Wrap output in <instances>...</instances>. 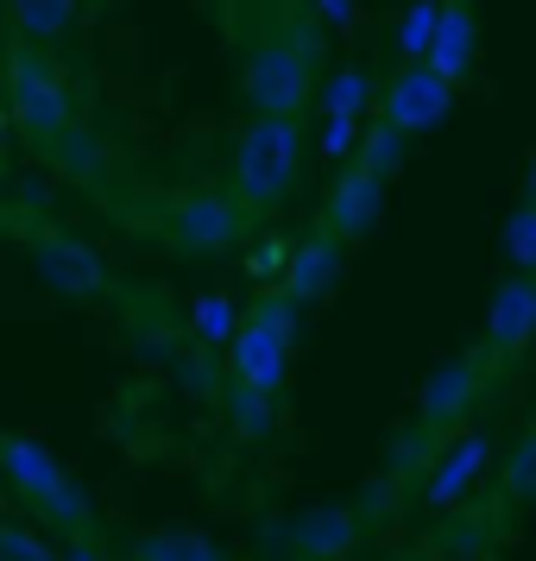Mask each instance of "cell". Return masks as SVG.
I'll use <instances>...</instances> for the list:
<instances>
[{
    "instance_id": "5b68a950",
    "label": "cell",
    "mask_w": 536,
    "mask_h": 561,
    "mask_svg": "<svg viewBox=\"0 0 536 561\" xmlns=\"http://www.w3.org/2000/svg\"><path fill=\"white\" fill-rule=\"evenodd\" d=\"M164 233L178 253H196V259H215L247 240V208L233 203L228 190H183L171 215H164Z\"/></svg>"
},
{
    "instance_id": "d6986e66",
    "label": "cell",
    "mask_w": 536,
    "mask_h": 561,
    "mask_svg": "<svg viewBox=\"0 0 536 561\" xmlns=\"http://www.w3.org/2000/svg\"><path fill=\"white\" fill-rule=\"evenodd\" d=\"M38 524H52L64 542H70V536H95V499L77 485V473H70V480H64L52 499L38 505Z\"/></svg>"
},
{
    "instance_id": "9a60e30c",
    "label": "cell",
    "mask_w": 536,
    "mask_h": 561,
    "mask_svg": "<svg viewBox=\"0 0 536 561\" xmlns=\"http://www.w3.org/2000/svg\"><path fill=\"white\" fill-rule=\"evenodd\" d=\"M354 542H360V511L354 505H316L290 524L297 561H341Z\"/></svg>"
},
{
    "instance_id": "8fae6325",
    "label": "cell",
    "mask_w": 536,
    "mask_h": 561,
    "mask_svg": "<svg viewBox=\"0 0 536 561\" xmlns=\"http://www.w3.org/2000/svg\"><path fill=\"white\" fill-rule=\"evenodd\" d=\"M0 480H7V492L26 511H38L70 473H64V460L38 435H0Z\"/></svg>"
},
{
    "instance_id": "5bb4252c",
    "label": "cell",
    "mask_w": 536,
    "mask_h": 561,
    "mask_svg": "<svg viewBox=\"0 0 536 561\" xmlns=\"http://www.w3.org/2000/svg\"><path fill=\"white\" fill-rule=\"evenodd\" d=\"M430 64L442 82H467L474 64H480V20H474V0H442V20H435V45H430Z\"/></svg>"
},
{
    "instance_id": "4dcf8cb0",
    "label": "cell",
    "mask_w": 536,
    "mask_h": 561,
    "mask_svg": "<svg viewBox=\"0 0 536 561\" xmlns=\"http://www.w3.org/2000/svg\"><path fill=\"white\" fill-rule=\"evenodd\" d=\"M524 203H536V152H531V164H524Z\"/></svg>"
},
{
    "instance_id": "1f68e13d",
    "label": "cell",
    "mask_w": 536,
    "mask_h": 561,
    "mask_svg": "<svg viewBox=\"0 0 536 561\" xmlns=\"http://www.w3.org/2000/svg\"><path fill=\"white\" fill-rule=\"evenodd\" d=\"M0 133H7V102H0Z\"/></svg>"
},
{
    "instance_id": "30bf717a",
    "label": "cell",
    "mask_w": 536,
    "mask_h": 561,
    "mask_svg": "<svg viewBox=\"0 0 536 561\" xmlns=\"http://www.w3.org/2000/svg\"><path fill=\"white\" fill-rule=\"evenodd\" d=\"M480 366H486L480 354H448L430 379H423L417 416H423V430H430V435H455V423H467V410H474L480 379H486Z\"/></svg>"
},
{
    "instance_id": "52a82bcc",
    "label": "cell",
    "mask_w": 536,
    "mask_h": 561,
    "mask_svg": "<svg viewBox=\"0 0 536 561\" xmlns=\"http://www.w3.org/2000/svg\"><path fill=\"white\" fill-rule=\"evenodd\" d=\"M455 95H460V89H455V82H442L430 64H404V70L379 89V102H373V107H379V121L391 133L423 139V133H435L448 114H455Z\"/></svg>"
},
{
    "instance_id": "9c48e42d",
    "label": "cell",
    "mask_w": 536,
    "mask_h": 561,
    "mask_svg": "<svg viewBox=\"0 0 536 561\" xmlns=\"http://www.w3.org/2000/svg\"><path fill=\"white\" fill-rule=\"evenodd\" d=\"M341 272H347V247L334 240V233L309 228L304 240H290V259H284V278H278V297L284 304H322L334 284H341Z\"/></svg>"
},
{
    "instance_id": "ac0fdd59",
    "label": "cell",
    "mask_w": 536,
    "mask_h": 561,
    "mask_svg": "<svg viewBox=\"0 0 536 561\" xmlns=\"http://www.w3.org/2000/svg\"><path fill=\"white\" fill-rule=\"evenodd\" d=\"M404 158H410V139L404 133H391L385 121H366L360 127V139H354V171H366V178H379V183H391L398 171H404Z\"/></svg>"
},
{
    "instance_id": "8992f818",
    "label": "cell",
    "mask_w": 536,
    "mask_h": 561,
    "mask_svg": "<svg viewBox=\"0 0 536 561\" xmlns=\"http://www.w3.org/2000/svg\"><path fill=\"white\" fill-rule=\"evenodd\" d=\"M32 253V272L52 284L57 297H77V304H95V297H107V259L89 247V240H77V233L64 228H32L26 240Z\"/></svg>"
},
{
    "instance_id": "7a4b0ae2",
    "label": "cell",
    "mask_w": 536,
    "mask_h": 561,
    "mask_svg": "<svg viewBox=\"0 0 536 561\" xmlns=\"http://www.w3.org/2000/svg\"><path fill=\"white\" fill-rule=\"evenodd\" d=\"M304 178V121H247L233 139V164H228V196L247 215L290 203V190Z\"/></svg>"
},
{
    "instance_id": "ba28073f",
    "label": "cell",
    "mask_w": 536,
    "mask_h": 561,
    "mask_svg": "<svg viewBox=\"0 0 536 561\" xmlns=\"http://www.w3.org/2000/svg\"><path fill=\"white\" fill-rule=\"evenodd\" d=\"M379 221H385V183L354 171V164H341V178L322 196V233H334L341 247H360V240L379 233Z\"/></svg>"
},
{
    "instance_id": "f1b7e54d",
    "label": "cell",
    "mask_w": 536,
    "mask_h": 561,
    "mask_svg": "<svg viewBox=\"0 0 536 561\" xmlns=\"http://www.w3.org/2000/svg\"><path fill=\"white\" fill-rule=\"evenodd\" d=\"M304 13L309 20H322V26H334V32L360 26V0H304Z\"/></svg>"
},
{
    "instance_id": "2e32d148",
    "label": "cell",
    "mask_w": 536,
    "mask_h": 561,
    "mask_svg": "<svg viewBox=\"0 0 536 561\" xmlns=\"http://www.w3.org/2000/svg\"><path fill=\"white\" fill-rule=\"evenodd\" d=\"M316 102H322V121H334V127H366L379 82L366 64H341V70H329V82H316Z\"/></svg>"
},
{
    "instance_id": "7402d4cb",
    "label": "cell",
    "mask_w": 536,
    "mask_h": 561,
    "mask_svg": "<svg viewBox=\"0 0 536 561\" xmlns=\"http://www.w3.org/2000/svg\"><path fill=\"white\" fill-rule=\"evenodd\" d=\"M190 329L203 347H228L233 329H240V304H233L228 290H203L196 304H190Z\"/></svg>"
},
{
    "instance_id": "603a6c76",
    "label": "cell",
    "mask_w": 536,
    "mask_h": 561,
    "mask_svg": "<svg viewBox=\"0 0 536 561\" xmlns=\"http://www.w3.org/2000/svg\"><path fill=\"white\" fill-rule=\"evenodd\" d=\"M499 492H505L511 505H536V423L511 442L505 467H499Z\"/></svg>"
},
{
    "instance_id": "3957f363",
    "label": "cell",
    "mask_w": 536,
    "mask_h": 561,
    "mask_svg": "<svg viewBox=\"0 0 536 561\" xmlns=\"http://www.w3.org/2000/svg\"><path fill=\"white\" fill-rule=\"evenodd\" d=\"M0 102H7V121L26 133L32 146H45V152L77 127L70 77L45 57V45H26V38L7 45V95H0Z\"/></svg>"
},
{
    "instance_id": "cb8c5ba5",
    "label": "cell",
    "mask_w": 536,
    "mask_h": 561,
    "mask_svg": "<svg viewBox=\"0 0 536 561\" xmlns=\"http://www.w3.org/2000/svg\"><path fill=\"white\" fill-rule=\"evenodd\" d=\"M499 247H505V259H511L517 278H536V203L517 196V208H511L505 228H499Z\"/></svg>"
},
{
    "instance_id": "4fadbf2b",
    "label": "cell",
    "mask_w": 536,
    "mask_h": 561,
    "mask_svg": "<svg viewBox=\"0 0 536 561\" xmlns=\"http://www.w3.org/2000/svg\"><path fill=\"white\" fill-rule=\"evenodd\" d=\"M492 473V442H486L480 430H460L442 455H435V467H430V505L435 511H448V505H460L474 485Z\"/></svg>"
},
{
    "instance_id": "d4e9b609",
    "label": "cell",
    "mask_w": 536,
    "mask_h": 561,
    "mask_svg": "<svg viewBox=\"0 0 536 561\" xmlns=\"http://www.w3.org/2000/svg\"><path fill=\"white\" fill-rule=\"evenodd\" d=\"M435 20H442V0H410L404 7V20H398V32H391V45H398L404 64H423V57H430Z\"/></svg>"
},
{
    "instance_id": "f546056e",
    "label": "cell",
    "mask_w": 536,
    "mask_h": 561,
    "mask_svg": "<svg viewBox=\"0 0 536 561\" xmlns=\"http://www.w3.org/2000/svg\"><path fill=\"white\" fill-rule=\"evenodd\" d=\"M57 561H107V556H102V542H95V536H70Z\"/></svg>"
},
{
    "instance_id": "44dd1931",
    "label": "cell",
    "mask_w": 536,
    "mask_h": 561,
    "mask_svg": "<svg viewBox=\"0 0 536 561\" xmlns=\"http://www.w3.org/2000/svg\"><path fill=\"white\" fill-rule=\"evenodd\" d=\"M228 430L240 442H265V435L278 430V398H265V391H247V385H228Z\"/></svg>"
},
{
    "instance_id": "7c38bea8",
    "label": "cell",
    "mask_w": 536,
    "mask_h": 561,
    "mask_svg": "<svg viewBox=\"0 0 536 561\" xmlns=\"http://www.w3.org/2000/svg\"><path fill=\"white\" fill-rule=\"evenodd\" d=\"M536 341V278H499L486 297V354H524Z\"/></svg>"
},
{
    "instance_id": "484cf974",
    "label": "cell",
    "mask_w": 536,
    "mask_h": 561,
    "mask_svg": "<svg viewBox=\"0 0 536 561\" xmlns=\"http://www.w3.org/2000/svg\"><path fill=\"white\" fill-rule=\"evenodd\" d=\"M52 152L64 158V171H77V178H95V171H102V146H95V133L82 127V121L57 139Z\"/></svg>"
},
{
    "instance_id": "e0dca14e",
    "label": "cell",
    "mask_w": 536,
    "mask_h": 561,
    "mask_svg": "<svg viewBox=\"0 0 536 561\" xmlns=\"http://www.w3.org/2000/svg\"><path fill=\"white\" fill-rule=\"evenodd\" d=\"M0 13H7L13 38H26V45H45V38H64V32L77 26L82 0H0Z\"/></svg>"
},
{
    "instance_id": "4316f807",
    "label": "cell",
    "mask_w": 536,
    "mask_h": 561,
    "mask_svg": "<svg viewBox=\"0 0 536 561\" xmlns=\"http://www.w3.org/2000/svg\"><path fill=\"white\" fill-rule=\"evenodd\" d=\"M0 561H57V549L32 524H7L0 517Z\"/></svg>"
},
{
    "instance_id": "277c9868",
    "label": "cell",
    "mask_w": 536,
    "mask_h": 561,
    "mask_svg": "<svg viewBox=\"0 0 536 561\" xmlns=\"http://www.w3.org/2000/svg\"><path fill=\"white\" fill-rule=\"evenodd\" d=\"M297 316L304 309L284 304L278 290L253 297V309H240V329L228 341V385H247V391H265L278 398L284 379H290V347H297Z\"/></svg>"
},
{
    "instance_id": "ffe728a7",
    "label": "cell",
    "mask_w": 536,
    "mask_h": 561,
    "mask_svg": "<svg viewBox=\"0 0 536 561\" xmlns=\"http://www.w3.org/2000/svg\"><path fill=\"white\" fill-rule=\"evenodd\" d=\"M133 561H228V556L203 530H146L133 542Z\"/></svg>"
},
{
    "instance_id": "83f0119b",
    "label": "cell",
    "mask_w": 536,
    "mask_h": 561,
    "mask_svg": "<svg viewBox=\"0 0 536 561\" xmlns=\"http://www.w3.org/2000/svg\"><path fill=\"white\" fill-rule=\"evenodd\" d=\"M284 259H290V240H284V233H265V240H253V253H247V272H253V284H278V278H284Z\"/></svg>"
},
{
    "instance_id": "6da1fadb",
    "label": "cell",
    "mask_w": 536,
    "mask_h": 561,
    "mask_svg": "<svg viewBox=\"0 0 536 561\" xmlns=\"http://www.w3.org/2000/svg\"><path fill=\"white\" fill-rule=\"evenodd\" d=\"M316 70H322V32L309 13L278 38H259L240 57V102L253 107V121H297L316 102Z\"/></svg>"
}]
</instances>
